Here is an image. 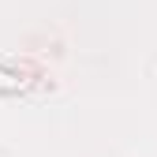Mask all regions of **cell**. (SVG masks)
Segmentation results:
<instances>
[{
	"label": "cell",
	"mask_w": 157,
	"mask_h": 157,
	"mask_svg": "<svg viewBox=\"0 0 157 157\" xmlns=\"http://www.w3.org/2000/svg\"><path fill=\"white\" fill-rule=\"evenodd\" d=\"M19 86H23V78H15L11 71L0 67V90H19Z\"/></svg>",
	"instance_id": "1"
}]
</instances>
